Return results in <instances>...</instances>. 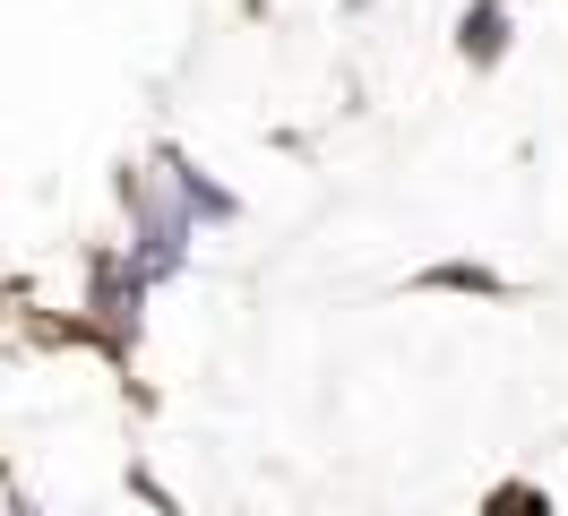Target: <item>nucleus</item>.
Here are the masks:
<instances>
[{
	"label": "nucleus",
	"mask_w": 568,
	"mask_h": 516,
	"mask_svg": "<svg viewBox=\"0 0 568 516\" xmlns=\"http://www.w3.org/2000/svg\"><path fill=\"white\" fill-rule=\"evenodd\" d=\"M164 164H173V181H181V199H190V206H207V215H233V199H224V190H215V181H199V172L181 164L173 146H164Z\"/></svg>",
	"instance_id": "nucleus-3"
},
{
	"label": "nucleus",
	"mask_w": 568,
	"mask_h": 516,
	"mask_svg": "<svg viewBox=\"0 0 568 516\" xmlns=\"http://www.w3.org/2000/svg\"><path fill=\"white\" fill-rule=\"evenodd\" d=\"M423 284H430V293H508V284H499L491 267H465V259H448V267H430Z\"/></svg>",
	"instance_id": "nucleus-2"
},
{
	"label": "nucleus",
	"mask_w": 568,
	"mask_h": 516,
	"mask_svg": "<svg viewBox=\"0 0 568 516\" xmlns=\"http://www.w3.org/2000/svg\"><path fill=\"white\" fill-rule=\"evenodd\" d=\"M483 516H551V499H542V490H526V482H508V490H491V499H483Z\"/></svg>",
	"instance_id": "nucleus-4"
},
{
	"label": "nucleus",
	"mask_w": 568,
	"mask_h": 516,
	"mask_svg": "<svg viewBox=\"0 0 568 516\" xmlns=\"http://www.w3.org/2000/svg\"><path fill=\"white\" fill-rule=\"evenodd\" d=\"M9 516H27V508H9Z\"/></svg>",
	"instance_id": "nucleus-5"
},
{
	"label": "nucleus",
	"mask_w": 568,
	"mask_h": 516,
	"mask_svg": "<svg viewBox=\"0 0 568 516\" xmlns=\"http://www.w3.org/2000/svg\"><path fill=\"white\" fill-rule=\"evenodd\" d=\"M457 43H465V61H474V69H491L499 52H508V9H499V0H474L465 27H457Z\"/></svg>",
	"instance_id": "nucleus-1"
}]
</instances>
